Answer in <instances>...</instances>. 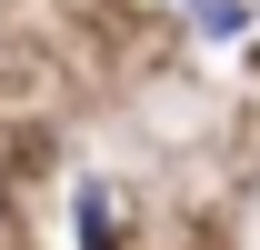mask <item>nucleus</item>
<instances>
[{"mask_svg": "<svg viewBox=\"0 0 260 250\" xmlns=\"http://www.w3.org/2000/svg\"><path fill=\"white\" fill-rule=\"evenodd\" d=\"M180 20H190V40L230 50V40H250V30H260V0H180Z\"/></svg>", "mask_w": 260, "mask_h": 250, "instance_id": "1", "label": "nucleus"}, {"mask_svg": "<svg viewBox=\"0 0 260 250\" xmlns=\"http://www.w3.org/2000/svg\"><path fill=\"white\" fill-rule=\"evenodd\" d=\"M70 230H80V250H120V190H110V180H80V190H70Z\"/></svg>", "mask_w": 260, "mask_h": 250, "instance_id": "2", "label": "nucleus"}]
</instances>
